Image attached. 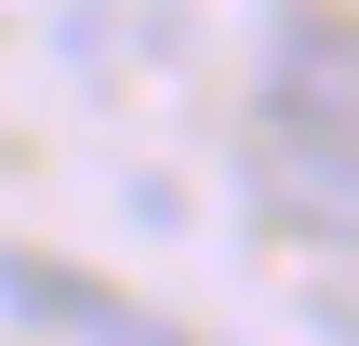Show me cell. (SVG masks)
Here are the masks:
<instances>
[{
  "label": "cell",
  "mask_w": 359,
  "mask_h": 346,
  "mask_svg": "<svg viewBox=\"0 0 359 346\" xmlns=\"http://www.w3.org/2000/svg\"><path fill=\"white\" fill-rule=\"evenodd\" d=\"M0 307H13L27 333H53V346H173L147 307L93 293V280H80V267H53V253H0Z\"/></svg>",
  "instance_id": "1"
}]
</instances>
